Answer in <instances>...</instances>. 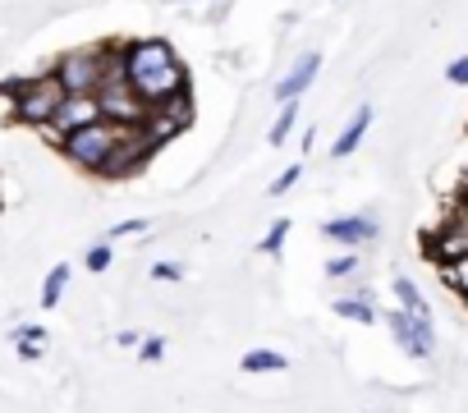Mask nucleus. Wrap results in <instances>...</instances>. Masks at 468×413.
Listing matches in <instances>:
<instances>
[{
    "mask_svg": "<svg viewBox=\"0 0 468 413\" xmlns=\"http://www.w3.org/2000/svg\"><path fill=\"white\" fill-rule=\"evenodd\" d=\"M124 79L143 97L147 111H165L175 101H188V69L179 51L161 37H138L124 47Z\"/></svg>",
    "mask_w": 468,
    "mask_h": 413,
    "instance_id": "f257e3e1",
    "label": "nucleus"
},
{
    "mask_svg": "<svg viewBox=\"0 0 468 413\" xmlns=\"http://www.w3.org/2000/svg\"><path fill=\"white\" fill-rule=\"evenodd\" d=\"M152 276H156V281H184V267H179V262H156Z\"/></svg>",
    "mask_w": 468,
    "mask_h": 413,
    "instance_id": "b1692460",
    "label": "nucleus"
},
{
    "mask_svg": "<svg viewBox=\"0 0 468 413\" xmlns=\"http://www.w3.org/2000/svg\"><path fill=\"white\" fill-rule=\"evenodd\" d=\"M10 92H15V115H19L24 124H47V129H51V120L60 115V106L69 101V92H65V83L56 79V69H51V74H37V79H24V83H15Z\"/></svg>",
    "mask_w": 468,
    "mask_h": 413,
    "instance_id": "7ed1b4c3",
    "label": "nucleus"
},
{
    "mask_svg": "<svg viewBox=\"0 0 468 413\" xmlns=\"http://www.w3.org/2000/svg\"><path fill=\"white\" fill-rule=\"evenodd\" d=\"M299 175H303V165H290L285 175H276V184H271V197H281V193H290V188L299 184Z\"/></svg>",
    "mask_w": 468,
    "mask_h": 413,
    "instance_id": "412c9836",
    "label": "nucleus"
},
{
    "mask_svg": "<svg viewBox=\"0 0 468 413\" xmlns=\"http://www.w3.org/2000/svg\"><path fill=\"white\" fill-rule=\"evenodd\" d=\"M111 244H97V249H88V271H106L111 267Z\"/></svg>",
    "mask_w": 468,
    "mask_h": 413,
    "instance_id": "4be33fe9",
    "label": "nucleus"
},
{
    "mask_svg": "<svg viewBox=\"0 0 468 413\" xmlns=\"http://www.w3.org/2000/svg\"><path fill=\"white\" fill-rule=\"evenodd\" d=\"M294 120H299V101H290V106H281V115H276V124H271V147H285L290 143V133H294Z\"/></svg>",
    "mask_w": 468,
    "mask_h": 413,
    "instance_id": "2eb2a0df",
    "label": "nucleus"
},
{
    "mask_svg": "<svg viewBox=\"0 0 468 413\" xmlns=\"http://www.w3.org/2000/svg\"><path fill=\"white\" fill-rule=\"evenodd\" d=\"M65 285H69V267L60 262V267H51V276H47V285H42V308H56L60 294H65Z\"/></svg>",
    "mask_w": 468,
    "mask_h": 413,
    "instance_id": "dca6fc26",
    "label": "nucleus"
},
{
    "mask_svg": "<svg viewBox=\"0 0 468 413\" xmlns=\"http://www.w3.org/2000/svg\"><path fill=\"white\" fill-rule=\"evenodd\" d=\"M111 235H115V239H120V235H147V221H120Z\"/></svg>",
    "mask_w": 468,
    "mask_h": 413,
    "instance_id": "393cba45",
    "label": "nucleus"
},
{
    "mask_svg": "<svg viewBox=\"0 0 468 413\" xmlns=\"http://www.w3.org/2000/svg\"><path fill=\"white\" fill-rule=\"evenodd\" d=\"M354 271H358V258H354V253H345V258H331V262H326V276H331V281H335V276H354Z\"/></svg>",
    "mask_w": 468,
    "mask_h": 413,
    "instance_id": "aec40b11",
    "label": "nucleus"
},
{
    "mask_svg": "<svg viewBox=\"0 0 468 413\" xmlns=\"http://www.w3.org/2000/svg\"><path fill=\"white\" fill-rule=\"evenodd\" d=\"M381 322H386V331H390V340H395L399 354H409L418 363H427L436 354V326H431V317H418V312H409V308L395 303L390 312H381Z\"/></svg>",
    "mask_w": 468,
    "mask_h": 413,
    "instance_id": "39448f33",
    "label": "nucleus"
},
{
    "mask_svg": "<svg viewBox=\"0 0 468 413\" xmlns=\"http://www.w3.org/2000/svg\"><path fill=\"white\" fill-rule=\"evenodd\" d=\"M239 367H244L249 376H267V372H285V367H290V358H285V354H276V349H249V354L239 358Z\"/></svg>",
    "mask_w": 468,
    "mask_h": 413,
    "instance_id": "ddd939ff",
    "label": "nucleus"
},
{
    "mask_svg": "<svg viewBox=\"0 0 468 413\" xmlns=\"http://www.w3.org/2000/svg\"><path fill=\"white\" fill-rule=\"evenodd\" d=\"M152 152H156V143H152V133H147V129H124V138H120V147H115L111 165H106V179H124V175L143 170V161H147Z\"/></svg>",
    "mask_w": 468,
    "mask_h": 413,
    "instance_id": "0eeeda50",
    "label": "nucleus"
},
{
    "mask_svg": "<svg viewBox=\"0 0 468 413\" xmlns=\"http://www.w3.org/2000/svg\"><path fill=\"white\" fill-rule=\"evenodd\" d=\"M42 340H19V358H42Z\"/></svg>",
    "mask_w": 468,
    "mask_h": 413,
    "instance_id": "a878e982",
    "label": "nucleus"
},
{
    "mask_svg": "<svg viewBox=\"0 0 468 413\" xmlns=\"http://www.w3.org/2000/svg\"><path fill=\"white\" fill-rule=\"evenodd\" d=\"M445 79H450L454 88H468V56H459V60H450V69H445Z\"/></svg>",
    "mask_w": 468,
    "mask_h": 413,
    "instance_id": "5701e85b",
    "label": "nucleus"
},
{
    "mask_svg": "<svg viewBox=\"0 0 468 413\" xmlns=\"http://www.w3.org/2000/svg\"><path fill=\"white\" fill-rule=\"evenodd\" d=\"M138 358H143V363H161V358H165V340H161V335H147V340L138 344Z\"/></svg>",
    "mask_w": 468,
    "mask_h": 413,
    "instance_id": "6ab92c4d",
    "label": "nucleus"
},
{
    "mask_svg": "<svg viewBox=\"0 0 468 413\" xmlns=\"http://www.w3.org/2000/svg\"><path fill=\"white\" fill-rule=\"evenodd\" d=\"M335 317H345V322H363V326L381 322V312H377V303H372V294H367V290L335 299Z\"/></svg>",
    "mask_w": 468,
    "mask_h": 413,
    "instance_id": "f8f14e48",
    "label": "nucleus"
},
{
    "mask_svg": "<svg viewBox=\"0 0 468 413\" xmlns=\"http://www.w3.org/2000/svg\"><path fill=\"white\" fill-rule=\"evenodd\" d=\"M367 129H372V106L363 101V106H358V111L349 115V124H345V133H340V138L331 143V156H335V161H345V156H354Z\"/></svg>",
    "mask_w": 468,
    "mask_h": 413,
    "instance_id": "9b49d317",
    "label": "nucleus"
},
{
    "mask_svg": "<svg viewBox=\"0 0 468 413\" xmlns=\"http://www.w3.org/2000/svg\"><path fill=\"white\" fill-rule=\"evenodd\" d=\"M120 138H124V129H120V124L97 120V124H88V129L69 133V138L60 143V152H65L74 165H83V170H92V175H106V165H111V156H115Z\"/></svg>",
    "mask_w": 468,
    "mask_h": 413,
    "instance_id": "20e7f679",
    "label": "nucleus"
},
{
    "mask_svg": "<svg viewBox=\"0 0 468 413\" xmlns=\"http://www.w3.org/2000/svg\"><path fill=\"white\" fill-rule=\"evenodd\" d=\"M115 56H120V47L74 51V56H65V60L56 65V79L65 83L69 97H97L101 83H106V74H111V65H115Z\"/></svg>",
    "mask_w": 468,
    "mask_h": 413,
    "instance_id": "f03ea898",
    "label": "nucleus"
},
{
    "mask_svg": "<svg viewBox=\"0 0 468 413\" xmlns=\"http://www.w3.org/2000/svg\"><path fill=\"white\" fill-rule=\"evenodd\" d=\"M441 276H445V285L468 303V258H463V262H454V267H450V271H441Z\"/></svg>",
    "mask_w": 468,
    "mask_h": 413,
    "instance_id": "f3484780",
    "label": "nucleus"
},
{
    "mask_svg": "<svg viewBox=\"0 0 468 413\" xmlns=\"http://www.w3.org/2000/svg\"><path fill=\"white\" fill-rule=\"evenodd\" d=\"M285 235H290V221H276V226H271V230H267V239H262V244H258V249H262V253H267V258H276V253H281V249H285Z\"/></svg>",
    "mask_w": 468,
    "mask_h": 413,
    "instance_id": "a211bd4d",
    "label": "nucleus"
},
{
    "mask_svg": "<svg viewBox=\"0 0 468 413\" xmlns=\"http://www.w3.org/2000/svg\"><path fill=\"white\" fill-rule=\"evenodd\" d=\"M97 120H101V101H97V97H69V101L60 106V115L51 120L56 143H65L69 133H79V129H88V124H97Z\"/></svg>",
    "mask_w": 468,
    "mask_h": 413,
    "instance_id": "6e6552de",
    "label": "nucleus"
},
{
    "mask_svg": "<svg viewBox=\"0 0 468 413\" xmlns=\"http://www.w3.org/2000/svg\"><path fill=\"white\" fill-rule=\"evenodd\" d=\"M427 262H436L441 271H450L454 262L468 258V212L463 206H450V217L427 235V249H422Z\"/></svg>",
    "mask_w": 468,
    "mask_h": 413,
    "instance_id": "423d86ee",
    "label": "nucleus"
},
{
    "mask_svg": "<svg viewBox=\"0 0 468 413\" xmlns=\"http://www.w3.org/2000/svg\"><path fill=\"white\" fill-rule=\"evenodd\" d=\"M459 206H463V212H468V193H463V202H459Z\"/></svg>",
    "mask_w": 468,
    "mask_h": 413,
    "instance_id": "bb28decb",
    "label": "nucleus"
},
{
    "mask_svg": "<svg viewBox=\"0 0 468 413\" xmlns=\"http://www.w3.org/2000/svg\"><path fill=\"white\" fill-rule=\"evenodd\" d=\"M390 290H395V303H399V308H409V312H418V317H431V308H427L422 290H418L409 276H395V285H390Z\"/></svg>",
    "mask_w": 468,
    "mask_h": 413,
    "instance_id": "4468645a",
    "label": "nucleus"
},
{
    "mask_svg": "<svg viewBox=\"0 0 468 413\" xmlns=\"http://www.w3.org/2000/svg\"><path fill=\"white\" fill-rule=\"evenodd\" d=\"M322 235H326L331 244H372V239L381 235V226H377V217L354 212V217H335V221H326Z\"/></svg>",
    "mask_w": 468,
    "mask_h": 413,
    "instance_id": "1a4fd4ad",
    "label": "nucleus"
},
{
    "mask_svg": "<svg viewBox=\"0 0 468 413\" xmlns=\"http://www.w3.org/2000/svg\"><path fill=\"white\" fill-rule=\"evenodd\" d=\"M317 69H322V56H317V51H308V56H299V60H294V69H290V74H285V79L276 83V101H281V106H290V101H299V97H303V92L313 88V79H317Z\"/></svg>",
    "mask_w": 468,
    "mask_h": 413,
    "instance_id": "9d476101",
    "label": "nucleus"
}]
</instances>
